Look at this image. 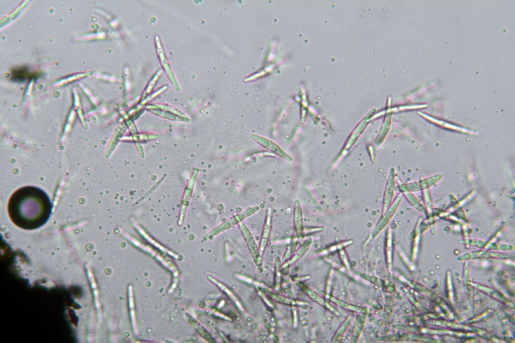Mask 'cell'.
Returning <instances> with one entry per match:
<instances>
[{"label":"cell","mask_w":515,"mask_h":343,"mask_svg":"<svg viewBox=\"0 0 515 343\" xmlns=\"http://www.w3.org/2000/svg\"><path fill=\"white\" fill-rule=\"evenodd\" d=\"M51 210L48 195L34 186L23 187L16 190L8 204L10 219L16 226L24 229H34L44 225Z\"/></svg>","instance_id":"obj_1"}]
</instances>
